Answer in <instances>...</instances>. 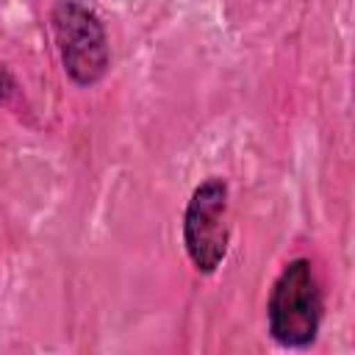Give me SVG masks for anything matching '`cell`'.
Returning <instances> with one entry per match:
<instances>
[{"label":"cell","instance_id":"obj_1","mask_svg":"<svg viewBox=\"0 0 355 355\" xmlns=\"http://www.w3.org/2000/svg\"><path fill=\"white\" fill-rule=\"evenodd\" d=\"M322 286L308 258H294L275 277L266 300L269 336L286 349H308L322 327Z\"/></svg>","mask_w":355,"mask_h":355},{"label":"cell","instance_id":"obj_2","mask_svg":"<svg viewBox=\"0 0 355 355\" xmlns=\"http://www.w3.org/2000/svg\"><path fill=\"white\" fill-rule=\"evenodd\" d=\"M50 28L67 78L75 86H94L111 67L108 33L100 17L80 0H58L50 8Z\"/></svg>","mask_w":355,"mask_h":355},{"label":"cell","instance_id":"obj_3","mask_svg":"<svg viewBox=\"0 0 355 355\" xmlns=\"http://www.w3.org/2000/svg\"><path fill=\"white\" fill-rule=\"evenodd\" d=\"M227 183L222 178H205L189 197L183 211V247L191 266L211 275L222 266L230 244L227 222Z\"/></svg>","mask_w":355,"mask_h":355}]
</instances>
